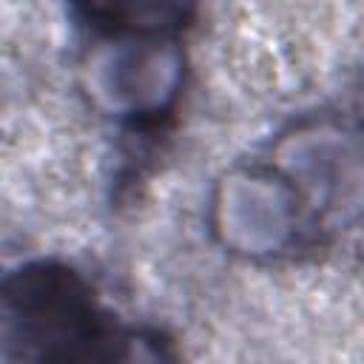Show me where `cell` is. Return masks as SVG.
I'll return each mask as SVG.
<instances>
[{"mask_svg": "<svg viewBox=\"0 0 364 364\" xmlns=\"http://www.w3.org/2000/svg\"><path fill=\"white\" fill-rule=\"evenodd\" d=\"M74 77L85 105L125 139L171 131L188 88L196 6L173 0H88L68 6Z\"/></svg>", "mask_w": 364, "mask_h": 364, "instance_id": "7a4b0ae2", "label": "cell"}, {"mask_svg": "<svg viewBox=\"0 0 364 364\" xmlns=\"http://www.w3.org/2000/svg\"><path fill=\"white\" fill-rule=\"evenodd\" d=\"M364 225V117L338 105L301 111L213 179L205 228L250 264L330 250Z\"/></svg>", "mask_w": 364, "mask_h": 364, "instance_id": "6da1fadb", "label": "cell"}, {"mask_svg": "<svg viewBox=\"0 0 364 364\" xmlns=\"http://www.w3.org/2000/svg\"><path fill=\"white\" fill-rule=\"evenodd\" d=\"M0 350L3 364H182L165 327L111 307L94 279L60 256L6 270Z\"/></svg>", "mask_w": 364, "mask_h": 364, "instance_id": "3957f363", "label": "cell"}]
</instances>
